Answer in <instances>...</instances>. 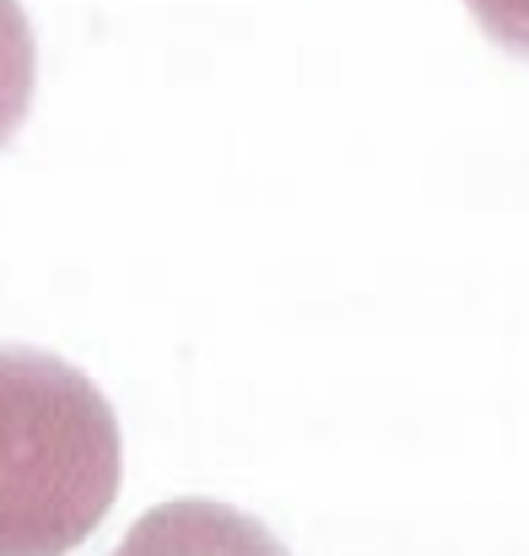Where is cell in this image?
Instances as JSON below:
<instances>
[{"label": "cell", "instance_id": "4", "mask_svg": "<svg viewBox=\"0 0 529 556\" xmlns=\"http://www.w3.org/2000/svg\"><path fill=\"white\" fill-rule=\"evenodd\" d=\"M476 11V22L514 54L529 60V0H465Z\"/></svg>", "mask_w": 529, "mask_h": 556}, {"label": "cell", "instance_id": "3", "mask_svg": "<svg viewBox=\"0 0 529 556\" xmlns=\"http://www.w3.org/2000/svg\"><path fill=\"white\" fill-rule=\"evenodd\" d=\"M33 81H38L33 22H27L22 0H0V147H5V141L16 136V125L27 119Z\"/></svg>", "mask_w": 529, "mask_h": 556}, {"label": "cell", "instance_id": "1", "mask_svg": "<svg viewBox=\"0 0 529 556\" xmlns=\"http://www.w3.org/2000/svg\"><path fill=\"white\" fill-rule=\"evenodd\" d=\"M119 497V421L71 363L0 346V556L76 552Z\"/></svg>", "mask_w": 529, "mask_h": 556}, {"label": "cell", "instance_id": "2", "mask_svg": "<svg viewBox=\"0 0 529 556\" xmlns=\"http://www.w3.org/2000/svg\"><path fill=\"white\" fill-rule=\"evenodd\" d=\"M114 556H287V546L249 514L205 497L152 508Z\"/></svg>", "mask_w": 529, "mask_h": 556}]
</instances>
